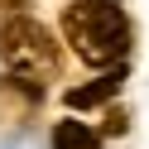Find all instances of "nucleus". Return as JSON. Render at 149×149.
<instances>
[{"instance_id": "obj_2", "label": "nucleus", "mask_w": 149, "mask_h": 149, "mask_svg": "<svg viewBox=\"0 0 149 149\" xmlns=\"http://www.w3.org/2000/svg\"><path fill=\"white\" fill-rule=\"evenodd\" d=\"M0 68H5V77L15 87L43 96V82L58 72V43H53V34L39 19H29V15L10 19L0 29Z\"/></svg>"}, {"instance_id": "obj_5", "label": "nucleus", "mask_w": 149, "mask_h": 149, "mask_svg": "<svg viewBox=\"0 0 149 149\" xmlns=\"http://www.w3.org/2000/svg\"><path fill=\"white\" fill-rule=\"evenodd\" d=\"M106 5H116V0H106Z\"/></svg>"}, {"instance_id": "obj_1", "label": "nucleus", "mask_w": 149, "mask_h": 149, "mask_svg": "<svg viewBox=\"0 0 149 149\" xmlns=\"http://www.w3.org/2000/svg\"><path fill=\"white\" fill-rule=\"evenodd\" d=\"M63 34L87 68H120L130 53V24L106 0H77L63 10Z\"/></svg>"}, {"instance_id": "obj_4", "label": "nucleus", "mask_w": 149, "mask_h": 149, "mask_svg": "<svg viewBox=\"0 0 149 149\" xmlns=\"http://www.w3.org/2000/svg\"><path fill=\"white\" fill-rule=\"evenodd\" d=\"M53 149H101V135L82 120H58L53 125Z\"/></svg>"}, {"instance_id": "obj_3", "label": "nucleus", "mask_w": 149, "mask_h": 149, "mask_svg": "<svg viewBox=\"0 0 149 149\" xmlns=\"http://www.w3.org/2000/svg\"><path fill=\"white\" fill-rule=\"evenodd\" d=\"M120 82H125V68L101 72L96 82H87V87H72V91H68V106H72V111H87V106H96V101L116 96V91H120Z\"/></svg>"}]
</instances>
